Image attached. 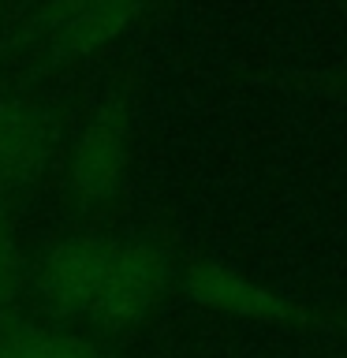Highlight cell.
Here are the masks:
<instances>
[{"mask_svg": "<svg viewBox=\"0 0 347 358\" xmlns=\"http://www.w3.org/2000/svg\"><path fill=\"white\" fill-rule=\"evenodd\" d=\"M41 280L60 306L101 324H127L157 306L168 265L146 246L78 243L56 250Z\"/></svg>", "mask_w": 347, "mask_h": 358, "instance_id": "obj_1", "label": "cell"}, {"mask_svg": "<svg viewBox=\"0 0 347 358\" xmlns=\"http://www.w3.org/2000/svg\"><path fill=\"white\" fill-rule=\"evenodd\" d=\"M187 276V291L194 295L201 306L235 313V317H254V321H273L284 313V302L273 291H265L262 284L246 280L239 273L213 262H190L183 268Z\"/></svg>", "mask_w": 347, "mask_h": 358, "instance_id": "obj_2", "label": "cell"}, {"mask_svg": "<svg viewBox=\"0 0 347 358\" xmlns=\"http://www.w3.org/2000/svg\"><path fill=\"white\" fill-rule=\"evenodd\" d=\"M127 172V142H123L120 123L97 120L90 123L86 134L75 145V164H71V183L86 201L112 198Z\"/></svg>", "mask_w": 347, "mask_h": 358, "instance_id": "obj_3", "label": "cell"}, {"mask_svg": "<svg viewBox=\"0 0 347 358\" xmlns=\"http://www.w3.org/2000/svg\"><path fill=\"white\" fill-rule=\"evenodd\" d=\"M131 15H134L131 8H86V11H78L75 19L64 22L60 41H67L71 49H90V45L116 38V34L127 27Z\"/></svg>", "mask_w": 347, "mask_h": 358, "instance_id": "obj_4", "label": "cell"}, {"mask_svg": "<svg viewBox=\"0 0 347 358\" xmlns=\"http://www.w3.org/2000/svg\"><path fill=\"white\" fill-rule=\"evenodd\" d=\"M11 351H15V358H105L97 347H90L83 340H60V336L19 343V347H11Z\"/></svg>", "mask_w": 347, "mask_h": 358, "instance_id": "obj_5", "label": "cell"}, {"mask_svg": "<svg viewBox=\"0 0 347 358\" xmlns=\"http://www.w3.org/2000/svg\"><path fill=\"white\" fill-rule=\"evenodd\" d=\"M0 358H15V351H0Z\"/></svg>", "mask_w": 347, "mask_h": 358, "instance_id": "obj_6", "label": "cell"}]
</instances>
